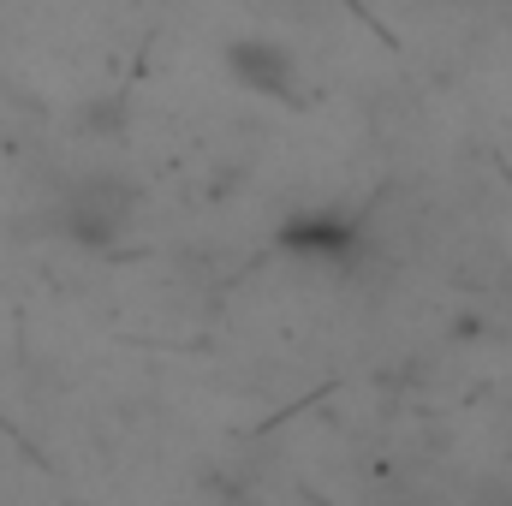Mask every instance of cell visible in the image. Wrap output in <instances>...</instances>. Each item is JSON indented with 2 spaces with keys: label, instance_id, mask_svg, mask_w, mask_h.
<instances>
[{
  "label": "cell",
  "instance_id": "1",
  "mask_svg": "<svg viewBox=\"0 0 512 506\" xmlns=\"http://www.w3.org/2000/svg\"><path fill=\"white\" fill-rule=\"evenodd\" d=\"M227 72L262 102H292V90H298V66L280 42H233Z\"/></svg>",
  "mask_w": 512,
  "mask_h": 506
},
{
  "label": "cell",
  "instance_id": "2",
  "mask_svg": "<svg viewBox=\"0 0 512 506\" xmlns=\"http://www.w3.org/2000/svg\"><path fill=\"white\" fill-rule=\"evenodd\" d=\"M364 245V233L352 227V221H340V215H328V209H316V215H292L286 227H280V251L292 256H322V262H346V256Z\"/></svg>",
  "mask_w": 512,
  "mask_h": 506
}]
</instances>
